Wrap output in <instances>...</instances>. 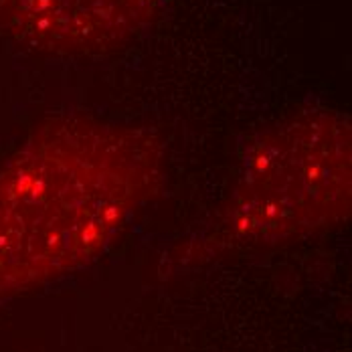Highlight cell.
I'll use <instances>...</instances> for the list:
<instances>
[{"label":"cell","instance_id":"3957f363","mask_svg":"<svg viewBox=\"0 0 352 352\" xmlns=\"http://www.w3.org/2000/svg\"><path fill=\"white\" fill-rule=\"evenodd\" d=\"M166 0H0V29L36 53L94 57L142 33Z\"/></svg>","mask_w":352,"mask_h":352},{"label":"cell","instance_id":"7a4b0ae2","mask_svg":"<svg viewBox=\"0 0 352 352\" xmlns=\"http://www.w3.org/2000/svg\"><path fill=\"white\" fill-rule=\"evenodd\" d=\"M352 126L336 109H306L259 132L214 217V247H267L351 214Z\"/></svg>","mask_w":352,"mask_h":352},{"label":"cell","instance_id":"6da1fadb","mask_svg":"<svg viewBox=\"0 0 352 352\" xmlns=\"http://www.w3.org/2000/svg\"><path fill=\"white\" fill-rule=\"evenodd\" d=\"M162 176L148 130L85 116L43 124L0 166V302L100 255Z\"/></svg>","mask_w":352,"mask_h":352}]
</instances>
